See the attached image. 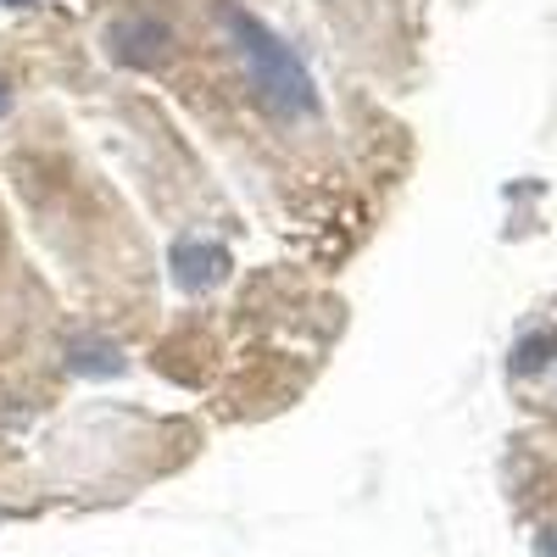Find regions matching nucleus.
Listing matches in <instances>:
<instances>
[{"label": "nucleus", "instance_id": "nucleus-2", "mask_svg": "<svg viewBox=\"0 0 557 557\" xmlns=\"http://www.w3.org/2000/svg\"><path fill=\"white\" fill-rule=\"evenodd\" d=\"M223 278H228V251L218 240H178L173 246V285L178 290L201 296V290L223 285Z\"/></svg>", "mask_w": 557, "mask_h": 557}, {"label": "nucleus", "instance_id": "nucleus-6", "mask_svg": "<svg viewBox=\"0 0 557 557\" xmlns=\"http://www.w3.org/2000/svg\"><path fill=\"white\" fill-rule=\"evenodd\" d=\"M0 7H17L23 12V7H34V0H0Z\"/></svg>", "mask_w": 557, "mask_h": 557}, {"label": "nucleus", "instance_id": "nucleus-3", "mask_svg": "<svg viewBox=\"0 0 557 557\" xmlns=\"http://www.w3.org/2000/svg\"><path fill=\"white\" fill-rule=\"evenodd\" d=\"M168 45H173V28L157 23V17H123V23L112 28V57H117V62H134V67L162 62Z\"/></svg>", "mask_w": 557, "mask_h": 557}, {"label": "nucleus", "instance_id": "nucleus-1", "mask_svg": "<svg viewBox=\"0 0 557 557\" xmlns=\"http://www.w3.org/2000/svg\"><path fill=\"white\" fill-rule=\"evenodd\" d=\"M228 23V45H235V57L246 67V84L257 89V101L278 117V123H307L318 117V84L307 73V62L290 51L285 39H278L268 23H257L251 12H223Z\"/></svg>", "mask_w": 557, "mask_h": 557}, {"label": "nucleus", "instance_id": "nucleus-4", "mask_svg": "<svg viewBox=\"0 0 557 557\" xmlns=\"http://www.w3.org/2000/svg\"><path fill=\"white\" fill-rule=\"evenodd\" d=\"M535 552H541V557H557V530H552V535H541V541H535Z\"/></svg>", "mask_w": 557, "mask_h": 557}, {"label": "nucleus", "instance_id": "nucleus-5", "mask_svg": "<svg viewBox=\"0 0 557 557\" xmlns=\"http://www.w3.org/2000/svg\"><path fill=\"white\" fill-rule=\"evenodd\" d=\"M7 107H12V96H7V84H0V117H7Z\"/></svg>", "mask_w": 557, "mask_h": 557}]
</instances>
